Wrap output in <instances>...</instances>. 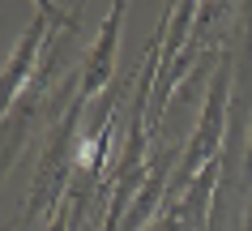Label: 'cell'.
I'll use <instances>...</instances> for the list:
<instances>
[{"label": "cell", "instance_id": "7a4b0ae2", "mask_svg": "<svg viewBox=\"0 0 252 231\" xmlns=\"http://www.w3.org/2000/svg\"><path fill=\"white\" fill-rule=\"evenodd\" d=\"M180 159H184V146H180V141H162V146H154L146 184H141V193H137L133 210L124 214L120 231H146L150 223H158L162 205H167V193H171V180H175V171H180Z\"/></svg>", "mask_w": 252, "mask_h": 231}, {"label": "cell", "instance_id": "5b68a950", "mask_svg": "<svg viewBox=\"0 0 252 231\" xmlns=\"http://www.w3.org/2000/svg\"><path fill=\"white\" fill-rule=\"evenodd\" d=\"M239 231H252V197H248V205H244V227Z\"/></svg>", "mask_w": 252, "mask_h": 231}, {"label": "cell", "instance_id": "3957f363", "mask_svg": "<svg viewBox=\"0 0 252 231\" xmlns=\"http://www.w3.org/2000/svg\"><path fill=\"white\" fill-rule=\"evenodd\" d=\"M124 4H116L103 17V26L94 34V47L81 56V103L90 107L98 95H107L116 86V52H120V22H124Z\"/></svg>", "mask_w": 252, "mask_h": 231}, {"label": "cell", "instance_id": "6da1fadb", "mask_svg": "<svg viewBox=\"0 0 252 231\" xmlns=\"http://www.w3.org/2000/svg\"><path fill=\"white\" fill-rule=\"evenodd\" d=\"M56 9H60V4L39 0L30 26L22 30V39H17V47H13V56L4 60V82H0V86H4V103H9V107L26 95V86L34 82V73H39L43 52H47V39H52V26H56ZM9 107H4V111H9Z\"/></svg>", "mask_w": 252, "mask_h": 231}, {"label": "cell", "instance_id": "277c9868", "mask_svg": "<svg viewBox=\"0 0 252 231\" xmlns=\"http://www.w3.org/2000/svg\"><path fill=\"white\" fill-rule=\"evenodd\" d=\"M252 184V129H248V150H244V189Z\"/></svg>", "mask_w": 252, "mask_h": 231}]
</instances>
